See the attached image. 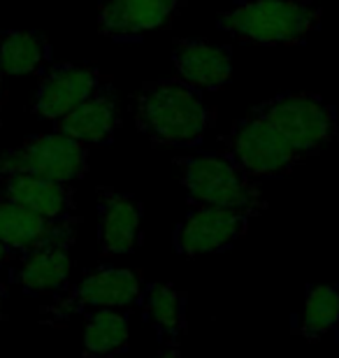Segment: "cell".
Here are the masks:
<instances>
[{"instance_id":"cell-1","label":"cell","mask_w":339,"mask_h":358,"mask_svg":"<svg viewBox=\"0 0 339 358\" xmlns=\"http://www.w3.org/2000/svg\"><path fill=\"white\" fill-rule=\"evenodd\" d=\"M133 114L135 126L154 145L170 147L200 145L214 119L198 89L179 80L142 84L133 98Z\"/></svg>"},{"instance_id":"cell-2","label":"cell","mask_w":339,"mask_h":358,"mask_svg":"<svg viewBox=\"0 0 339 358\" xmlns=\"http://www.w3.org/2000/svg\"><path fill=\"white\" fill-rule=\"evenodd\" d=\"M321 24V7L309 0H242L219 19L233 38L261 47L302 45Z\"/></svg>"},{"instance_id":"cell-3","label":"cell","mask_w":339,"mask_h":358,"mask_svg":"<svg viewBox=\"0 0 339 358\" xmlns=\"http://www.w3.org/2000/svg\"><path fill=\"white\" fill-rule=\"evenodd\" d=\"M179 179L196 205L240 210L254 217L268 203L258 179L242 170L226 154H196L177 159Z\"/></svg>"},{"instance_id":"cell-4","label":"cell","mask_w":339,"mask_h":358,"mask_svg":"<svg viewBox=\"0 0 339 358\" xmlns=\"http://www.w3.org/2000/svg\"><path fill=\"white\" fill-rule=\"evenodd\" d=\"M144 279L140 270L131 268H100L89 272L82 282L66 286L54 303L42 307L40 321L49 326L66 324L77 314H93L100 310H124L140 303Z\"/></svg>"},{"instance_id":"cell-5","label":"cell","mask_w":339,"mask_h":358,"mask_svg":"<svg viewBox=\"0 0 339 358\" xmlns=\"http://www.w3.org/2000/svg\"><path fill=\"white\" fill-rule=\"evenodd\" d=\"M223 154L256 179L288 175L309 159L256 110L235 121L223 138Z\"/></svg>"},{"instance_id":"cell-6","label":"cell","mask_w":339,"mask_h":358,"mask_svg":"<svg viewBox=\"0 0 339 358\" xmlns=\"http://www.w3.org/2000/svg\"><path fill=\"white\" fill-rule=\"evenodd\" d=\"M256 112L309 159L339 140L337 114L316 93H281L258 105Z\"/></svg>"},{"instance_id":"cell-7","label":"cell","mask_w":339,"mask_h":358,"mask_svg":"<svg viewBox=\"0 0 339 358\" xmlns=\"http://www.w3.org/2000/svg\"><path fill=\"white\" fill-rule=\"evenodd\" d=\"M89 170V147L59 131L31 135L19 147L0 152V179L28 175L72 184Z\"/></svg>"},{"instance_id":"cell-8","label":"cell","mask_w":339,"mask_h":358,"mask_svg":"<svg viewBox=\"0 0 339 358\" xmlns=\"http://www.w3.org/2000/svg\"><path fill=\"white\" fill-rule=\"evenodd\" d=\"M251 214L212 205H193L175 233V247L182 256L219 254L240 242L249 231Z\"/></svg>"},{"instance_id":"cell-9","label":"cell","mask_w":339,"mask_h":358,"mask_svg":"<svg viewBox=\"0 0 339 358\" xmlns=\"http://www.w3.org/2000/svg\"><path fill=\"white\" fill-rule=\"evenodd\" d=\"M0 242L12 256H26L47 245H72L75 219H45L0 196Z\"/></svg>"},{"instance_id":"cell-10","label":"cell","mask_w":339,"mask_h":358,"mask_svg":"<svg viewBox=\"0 0 339 358\" xmlns=\"http://www.w3.org/2000/svg\"><path fill=\"white\" fill-rule=\"evenodd\" d=\"M142 203L131 193L98 189V240L105 256H126L142 242Z\"/></svg>"},{"instance_id":"cell-11","label":"cell","mask_w":339,"mask_h":358,"mask_svg":"<svg viewBox=\"0 0 339 358\" xmlns=\"http://www.w3.org/2000/svg\"><path fill=\"white\" fill-rule=\"evenodd\" d=\"M100 84H103V77L93 68H79L70 63L54 66L40 80L33 110L38 117L56 124L82 105L86 98H91Z\"/></svg>"},{"instance_id":"cell-12","label":"cell","mask_w":339,"mask_h":358,"mask_svg":"<svg viewBox=\"0 0 339 358\" xmlns=\"http://www.w3.org/2000/svg\"><path fill=\"white\" fill-rule=\"evenodd\" d=\"M184 0H105L98 12L100 33L128 40L165 26Z\"/></svg>"},{"instance_id":"cell-13","label":"cell","mask_w":339,"mask_h":358,"mask_svg":"<svg viewBox=\"0 0 339 358\" xmlns=\"http://www.w3.org/2000/svg\"><path fill=\"white\" fill-rule=\"evenodd\" d=\"M172 61L179 82L193 89H221L233 77V56L228 47L212 45L205 40H177L172 49Z\"/></svg>"},{"instance_id":"cell-14","label":"cell","mask_w":339,"mask_h":358,"mask_svg":"<svg viewBox=\"0 0 339 358\" xmlns=\"http://www.w3.org/2000/svg\"><path fill=\"white\" fill-rule=\"evenodd\" d=\"M119 128V110L117 96L112 87L100 84L91 98L75 107L61 121H56V131L68 138L82 142V145H107L112 142Z\"/></svg>"},{"instance_id":"cell-15","label":"cell","mask_w":339,"mask_h":358,"mask_svg":"<svg viewBox=\"0 0 339 358\" xmlns=\"http://www.w3.org/2000/svg\"><path fill=\"white\" fill-rule=\"evenodd\" d=\"M72 245H47L21 256L12 282L28 296H59L72 275Z\"/></svg>"},{"instance_id":"cell-16","label":"cell","mask_w":339,"mask_h":358,"mask_svg":"<svg viewBox=\"0 0 339 358\" xmlns=\"http://www.w3.org/2000/svg\"><path fill=\"white\" fill-rule=\"evenodd\" d=\"M0 196L54 221L72 219V210H75V191L70 189V184L52 182V179L28 175L3 177Z\"/></svg>"},{"instance_id":"cell-17","label":"cell","mask_w":339,"mask_h":358,"mask_svg":"<svg viewBox=\"0 0 339 358\" xmlns=\"http://www.w3.org/2000/svg\"><path fill=\"white\" fill-rule=\"evenodd\" d=\"M140 305L158 340L165 347L175 349L186 328V305L182 293L172 284H144Z\"/></svg>"},{"instance_id":"cell-18","label":"cell","mask_w":339,"mask_h":358,"mask_svg":"<svg viewBox=\"0 0 339 358\" xmlns=\"http://www.w3.org/2000/svg\"><path fill=\"white\" fill-rule=\"evenodd\" d=\"M131 328L128 317L119 310H100L89 314L84 326L86 358H117L126 352Z\"/></svg>"},{"instance_id":"cell-19","label":"cell","mask_w":339,"mask_h":358,"mask_svg":"<svg viewBox=\"0 0 339 358\" xmlns=\"http://www.w3.org/2000/svg\"><path fill=\"white\" fill-rule=\"evenodd\" d=\"M49 61V42L40 33L10 31L0 38V73L21 77L40 73Z\"/></svg>"},{"instance_id":"cell-20","label":"cell","mask_w":339,"mask_h":358,"mask_svg":"<svg viewBox=\"0 0 339 358\" xmlns=\"http://www.w3.org/2000/svg\"><path fill=\"white\" fill-rule=\"evenodd\" d=\"M339 326V286L316 284L307 291L298 317V333L309 342L326 338Z\"/></svg>"},{"instance_id":"cell-21","label":"cell","mask_w":339,"mask_h":358,"mask_svg":"<svg viewBox=\"0 0 339 358\" xmlns=\"http://www.w3.org/2000/svg\"><path fill=\"white\" fill-rule=\"evenodd\" d=\"M10 259H12V252L3 245V242H0V266H5V263H10Z\"/></svg>"},{"instance_id":"cell-22","label":"cell","mask_w":339,"mask_h":358,"mask_svg":"<svg viewBox=\"0 0 339 358\" xmlns=\"http://www.w3.org/2000/svg\"><path fill=\"white\" fill-rule=\"evenodd\" d=\"M5 298H7V286H5L3 282H0V319L5 317V314H3V305H5Z\"/></svg>"},{"instance_id":"cell-23","label":"cell","mask_w":339,"mask_h":358,"mask_svg":"<svg viewBox=\"0 0 339 358\" xmlns=\"http://www.w3.org/2000/svg\"><path fill=\"white\" fill-rule=\"evenodd\" d=\"M151 358H182V356H179L177 349H168V352H161V354H156V356H151Z\"/></svg>"},{"instance_id":"cell-24","label":"cell","mask_w":339,"mask_h":358,"mask_svg":"<svg viewBox=\"0 0 339 358\" xmlns=\"http://www.w3.org/2000/svg\"><path fill=\"white\" fill-rule=\"evenodd\" d=\"M3 73H0V103H3Z\"/></svg>"}]
</instances>
